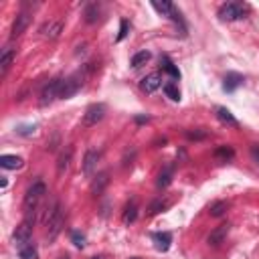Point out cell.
<instances>
[{
	"label": "cell",
	"instance_id": "7",
	"mask_svg": "<svg viewBox=\"0 0 259 259\" xmlns=\"http://www.w3.org/2000/svg\"><path fill=\"white\" fill-rule=\"evenodd\" d=\"M103 117H105V105H103V103H91V105L85 109L83 123H85V125H95V123L101 121Z\"/></svg>",
	"mask_w": 259,
	"mask_h": 259
},
{
	"label": "cell",
	"instance_id": "29",
	"mask_svg": "<svg viewBox=\"0 0 259 259\" xmlns=\"http://www.w3.org/2000/svg\"><path fill=\"white\" fill-rule=\"evenodd\" d=\"M164 93H166V97H168V99H172V101H180V91H178V87H176L174 83H166V85H164Z\"/></svg>",
	"mask_w": 259,
	"mask_h": 259
},
{
	"label": "cell",
	"instance_id": "18",
	"mask_svg": "<svg viewBox=\"0 0 259 259\" xmlns=\"http://www.w3.org/2000/svg\"><path fill=\"white\" fill-rule=\"evenodd\" d=\"M61 31H63V23H61V21L47 23V25H43V29H41V33H43L47 39H57V37L61 35Z\"/></svg>",
	"mask_w": 259,
	"mask_h": 259
},
{
	"label": "cell",
	"instance_id": "3",
	"mask_svg": "<svg viewBox=\"0 0 259 259\" xmlns=\"http://www.w3.org/2000/svg\"><path fill=\"white\" fill-rule=\"evenodd\" d=\"M245 13H247V7L245 5H241V3H227V5H223L219 9V19L221 21H227V23L241 21V19H245Z\"/></svg>",
	"mask_w": 259,
	"mask_h": 259
},
{
	"label": "cell",
	"instance_id": "30",
	"mask_svg": "<svg viewBox=\"0 0 259 259\" xmlns=\"http://www.w3.org/2000/svg\"><path fill=\"white\" fill-rule=\"evenodd\" d=\"M166 207H168V203H166V201H162V199H158V201H154V203L148 207V215H150V217H154V215H158L160 211H164Z\"/></svg>",
	"mask_w": 259,
	"mask_h": 259
},
{
	"label": "cell",
	"instance_id": "15",
	"mask_svg": "<svg viewBox=\"0 0 259 259\" xmlns=\"http://www.w3.org/2000/svg\"><path fill=\"white\" fill-rule=\"evenodd\" d=\"M97 162H99V152L87 150L85 152V158H83V172L85 174H93L95 168H97Z\"/></svg>",
	"mask_w": 259,
	"mask_h": 259
},
{
	"label": "cell",
	"instance_id": "35",
	"mask_svg": "<svg viewBox=\"0 0 259 259\" xmlns=\"http://www.w3.org/2000/svg\"><path fill=\"white\" fill-rule=\"evenodd\" d=\"M249 152H251V158H253V162L259 166V144H253Z\"/></svg>",
	"mask_w": 259,
	"mask_h": 259
},
{
	"label": "cell",
	"instance_id": "36",
	"mask_svg": "<svg viewBox=\"0 0 259 259\" xmlns=\"http://www.w3.org/2000/svg\"><path fill=\"white\" fill-rule=\"evenodd\" d=\"M136 121H138V123H146V121H148V115H138Z\"/></svg>",
	"mask_w": 259,
	"mask_h": 259
},
{
	"label": "cell",
	"instance_id": "28",
	"mask_svg": "<svg viewBox=\"0 0 259 259\" xmlns=\"http://www.w3.org/2000/svg\"><path fill=\"white\" fill-rule=\"evenodd\" d=\"M97 19H99V7L97 5H89L85 9V23L93 25V23H97Z\"/></svg>",
	"mask_w": 259,
	"mask_h": 259
},
{
	"label": "cell",
	"instance_id": "21",
	"mask_svg": "<svg viewBox=\"0 0 259 259\" xmlns=\"http://www.w3.org/2000/svg\"><path fill=\"white\" fill-rule=\"evenodd\" d=\"M172 176H174V166H166V168L158 174L156 186H158V188H166V186L172 182Z\"/></svg>",
	"mask_w": 259,
	"mask_h": 259
},
{
	"label": "cell",
	"instance_id": "11",
	"mask_svg": "<svg viewBox=\"0 0 259 259\" xmlns=\"http://www.w3.org/2000/svg\"><path fill=\"white\" fill-rule=\"evenodd\" d=\"M138 219V201L132 199L125 207H123V215H121V221L123 225H132L134 221Z\"/></svg>",
	"mask_w": 259,
	"mask_h": 259
},
{
	"label": "cell",
	"instance_id": "9",
	"mask_svg": "<svg viewBox=\"0 0 259 259\" xmlns=\"http://www.w3.org/2000/svg\"><path fill=\"white\" fill-rule=\"evenodd\" d=\"M229 231H231V225L229 223H223V225H219L215 231H211V235H209V245H213V247H219L223 241H225V237L229 235Z\"/></svg>",
	"mask_w": 259,
	"mask_h": 259
},
{
	"label": "cell",
	"instance_id": "5",
	"mask_svg": "<svg viewBox=\"0 0 259 259\" xmlns=\"http://www.w3.org/2000/svg\"><path fill=\"white\" fill-rule=\"evenodd\" d=\"M61 85H63V79H53V81H49V83L43 87V91H41L39 103L45 107V105L53 103L55 99H59V97H61Z\"/></svg>",
	"mask_w": 259,
	"mask_h": 259
},
{
	"label": "cell",
	"instance_id": "12",
	"mask_svg": "<svg viewBox=\"0 0 259 259\" xmlns=\"http://www.w3.org/2000/svg\"><path fill=\"white\" fill-rule=\"evenodd\" d=\"M152 241H154V247L162 253H166L170 249V243H172V235L162 231V233H152Z\"/></svg>",
	"mask_w": 259,
	"mask_h": 259
},
{
	"label": "cell",
	"instance_id": "6",
	"mask_svg": "<svg viewBox=\"0 0 259 259\" xmlns=\"http://www.w3.org/2000/svg\"><path fill=\"white\" fill-rule=\"evenodd\" d=\"M81 85H83V75H81V73L63 79V85H61V97H59V99H69V97H73V95L81 89Z\"/></svg>",
	"mask_w": 259,
	"mask_h": 259
},
{
	"label": "cell",
	"instance_id": "10",
	"mask_svg": "<svg viewBox=\"0 0 259 259\" xmlns=\"http://www.w3.org/2000/svg\"><path fill=\"white\" fill-rule=\"evenodd\" d=\"M160 85H162L160 73H150V75H146V77L142 79V83H140V87H142L144 93H154Z\"/></svg>",
	"mask_w": 259,
	"mask_h": 259
},
{
	"label": "cell",
	"instance_id": "4",
	"mask_svg": "<svg viewBox=\"0 0 259 259\" xmlns=\"http://www.w3.org/2000/svg\"><path fill=\"white\" fill-rule=\"evenodd\" d=\"M33 225H35V219H25L17 229H15V233H13V241H15V245H17V249H21V247H25V245H29L31 243V235H33Z\"/></svg>",
	"mask_w": 259,
	"mask_h": 259
},
{
	"label": "cell",
	"instance_id": "14",
	"mask_svg": "<svg viewBox=\"0 0 259 259\" xmlns=\"http://www.w3.org/2000/svg\"><path fill=\"white\" fill-rule=\"evenodd\" d=\"M23 164H25V160L21 156H13V154L0 156V166L7 168V170H19V168H23Z\"/></svg>",
	"mask_w": 259,
	"mask_h": 259
},
{
	"label": "cell",
	"instance_id": "32",
	"mask_svg": "<svg viewBox=\"0 0 259 259\" xmlns=\"http://www.w3.org/2000/svg\"><path fill=\"white\" fill-rule=\"evenodd\" d=\"M207 136H209L207 130H195V132H190V130H188V132H186V138L188 140H205Z\"/></svg>",
	"mask_w": 259,
	"mask_h": 259
},
{
	"label": "cell",
	"instance_id": "22",
	"mask_svg": "<svg viewBox=\"0 0 259 259\" xmlns=\"http://www.w3.org/2000/svg\"><path fill=\"white\" fill-rule=\"evenodd\" d=\"M13 61H15V51H13V49H5V51H3V57H0V69H3V75L9 73Z\"/></svg>",
	"mask_w": 259,
	"mask_h": 259
},
{
	"label": "cell",
	"instance_id": "2",
	"mask_svg": "<svg viewBox=\"0 0 259 259\" xmlns=\"http://www.w3.org/2000/svg\"><path fill=\"white\" fill-rule=\"evenodd\" d=\"M45 223H47V239L49 241H55L59 237V233L63 231V223H65V217H63V207L61 203H55L53 209L47 213L45 217Z\"/></svg>",
	"mask_w": 259,
	"mask_h": 259
},
{
	"label": "cell",
	"instance_id": "24",
	"mask_svg": "<svg viewBox=\"0 0 259 259\" xmlns=\"http://www.w3.org/2000/svg\"><path fill=\"white\" fill-rule=\"evenodd\" d=\"M71 156H73V150H71V148H67V150L61 152V156H59V160H57V170H59V174H63V172L69 168Z\"/></svg>",
	"mask_w": 259,
	"mask_h": 259
},
{
	"label": "cell",
	"instance_id": "13",
	"mask_svg": "<svg viewBox=\"0 0 259 259\" xmlns=\"http://www.w3.org/2000/svg\"><path fill=\"white\" fill-rule=\"evenodd\" d=\"M243 81H245L243 75H239V73H227L225 79H223V89H225L227 93H231V91H235L237 87H241Z\"/></svg>",
	"mask_w": 259,
	"mask_h": 259
},
{
	"label": "cell",
	"instance_id": "27",
	"mask_svg": "<svg viewBox=\"0 0 259 259\" xmlns=\"http://www.w3.org/2000/svg\"><path fill=\"white\" fill-rule=\"evenodd\" d=\"M229 209V203L227 201H217L211 205V217H223Z\"/></svg>",
	"mask_w": 259,
	"mask_h": 259
},
{
	"label": "cell",
	"instance_id": "34",
	"mask_svg": "<svg viewBox=\"0 0 259 259\" xmlns=\"http://www.w3.org/2000/svg\"><path fill=\"white\" fill-rule=\"evenodd\" d=\"M127 31H130V23H127L125 19H121V23H119V35H117V41H123V39L127 37Z\"/></svg>",
	"mask_w": 259,
	"mask_h": 259
},
{
	"label": "cell",
	"instance_id": "33",
	"mask_svg": "<svg viewBox=\"0 0 259 259\" xmlns=\"http://www.w3.org/2000/svg\"><path fill=\"white\" fill-rule=\"evenodd\" d=\"M37 132V125H19L17 127V134L19 136H33Z\"/></svg>",
	"mask_w": 259,
	"mask_h": 259
},
{
	"label": "cell",
	"instance_id": "20",
	"mask_svg": "<svg viewBox=\"0 0 259 259\" xmlns=\"http://www.w3.org/2000/svg\"><path fill=\"white\" fill-rule=\"evenodd\" d=\"M152 7H154V11H158L162 17H172L174 15V11H176V7L172 5V3H168V0H162V3H158V0H154L152 3Z\"/></svg>",
	"mask_w": 259,
	"mask_h": 259
},
{
	"label": "cell",
	"instance_id": "26",
	"mask_svg": "<svg viewBox=\"0 0 259 259\" xmlns=\"http://www.w3.org/2000/svg\"><path fill=\"white\" fill-rule=\"evenodd\" d=\"M150 57H152L150 51H140V53H136V55L132 57V67H134V69H140L142 65H146V63L150 61Z\"/></svg>",
	"mask_w": 259,
	"mask_h": 259
},
{
	"label": "cell",
	"instance_id": "39",
	"mask_svg": "<svg viewBox=\"0 0 259 259\" xmlns=\"http://www.w3.org/2000/svg\"><path fill=\"white\" fill-rule=\"evenodd\" d=\"M132 259H140V257H132Z\"/></svg>",
	"mask_w": 259,
	"mask_h": 259
},
{
	"label": "cell",
	"instance_id": "25",
	"mask_svg": "<svg viewBox=\"0 0 259 259\" xmlns=\"http://www.w3.org/2000/svg\"><path fill=\"white\" fill-rule=\"evenodd\" d=\"M19 257L21 259H39V251H37L35 243H29V245L21 247L19 249Z\"/></svg>",
	"mask_w": 259,
	"mask_h": 259
},
{
	"label": "cell",
	"instance_id": "8",
	"mask_svg": "<svg viewBox=\"0 0 259 259\" xmlns=\"http://www.w3.org/2000/svg\"><path fill=\"white\" fill-rule=\"evenodd\" d=\"M29 25H31V15L27 13V11H21L19 15H17V19H15V23H13V31H11V39H17V37H21L27 29H29Z\"/></svg>",
	"mask_w": 259,
	"mask_h": 259
},
{
	"label": "cell",
	"instance_id": "38",
	"mask_svg": "<svg viewBox=\"0 0 259 259\" xmlns=\"http://www.w3.org/2000/svg\"><path fill=\"white\" fill-rule=\"evenodd\" d=\"M91 259H103V257H101V255H99V257H91Z\"/></svg>",
	"mask_w": 259,
	"mask_h": 259
},
{
	"label": "cell",
	"instance_id": "17",
	"mask_svg": "<svg viewBox=\"0 0 259 259\" xmlns=\"http://www.w3.org/2000/svg\"><path fill=\"white\" fill-rule=\"evenodd\" d=\"M107 184H109V172L103 170V172H99V174L93 178V182H91V195L103 192V188H105Z\"/></svg>",
	"mask_w": 259,
	"mask_h": 259
},
{
	"label": "cell",
	"instance_id": "31",
	"mask_svg": "<svg viewBox=\"0 0 259 259\" xmlns=\"http://www.w3.org/2000/svg\"><path fill=\"white\" fill-rule=\"evenodd\" d=\"M71 241H73V245H75V247H79V249H83V247H85V235H83V233H79V231H73V233H71Z\"/></svg>",
	"mask_w": 259,
	"mask_h": 259
},
{
	"label": "cell",
	"instance_id": "16",
	"mask_svg": "<svg viewBox=\"0 0 259 259\" xmlns=\"http://www.w3.org/2000/svg\"><path fill=\"white\" fill-rule=\"evenodd\" d=\"M213 158H215L217 162H221V164H227V162H231V160L235 158V150H233L231 146H219V148L213 152Z\"/></svg>",
	"mask_w": 259,
	"mask_h": 259
},
{
	"label": "cell",
	"instance_id": "1",
	"mask_svg": "<svg viewBox=\"0 0 259 259\" xmlns=\"http://www.w3.org/2000/svg\"><path fill=\"white\" fill-rule=\"evenodd\" d=\"M45 195H47V186H45L43 180H37V182L27 190L25 201H23V209H25V215H27L29 219H33V215L37 213L39 203L45 199Z\"/></svg>",
	"mask_w": 259,
	"mask_h": 259
},
{
	"label": "cell",
	"instance_id": "19",
	"mask_svg": "<svg viewBox=\"0 0 259 259\" xmlns=\"http://www.w3.org/2000/svg\"><path fill=\"white\" fill-rule=\"evenodd\" d=\"M217 117H219V121L225 123V125H231V127H237V125H239L237 117H235V115L231 113V109H227V107H217Z\"/></svg>",
	"mask_w": 259,
	"mask_h": 259
},
{
	"label": "cell",
	"instance_id": "37",
	"mask_svg": "<svg viewBox=\"0 0 259 259\" xmlns=\"http://www.w3.org/2000/svg\"><path fill=\"white\" fill-rule=\"evenodd\" d=\"M57 259H71V257H69V255H59Z\"/></svg>",
	"mask_w": 259,
	"mask_h": 259
},
{
	"label": "cell",
	"instance_id": "23",
	"mask_svg": "<svg viewBox=\"0 0 259 259\" xmlns=\"http://www.w3.org/2000/svg\"><path fill=\"white\" fill-rule=\"evenodd\" d=\"M160 67H162V71H166L172 79H180V71H178V67H176L168 57H162V59H160Z\"/></svg>",
	"mask_w": 259,
	"mask_h": 259
}]
</instances>
